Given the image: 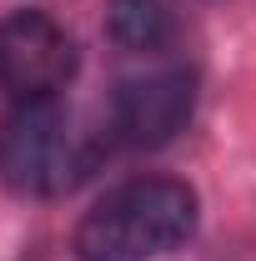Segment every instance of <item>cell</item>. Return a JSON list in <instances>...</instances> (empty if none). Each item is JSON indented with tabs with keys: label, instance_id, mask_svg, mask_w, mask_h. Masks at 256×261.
<instances>
[{
	"label": "cell",
	"instance_id": "obj_1",
	"mask_svg": "<svg viewBox=\"0 0 256 261\" xmlns=\"http://www.w3.org/2000/svg\"><path fill=\"white\" fill-rule=\"evenodd\" d=\"M201 221V201L176 176H136L106 191L75 221V261H161L186 246Z\"/></svg>",
	"mask_w": 256,
	"mask_h": 261
},
{
	"label": "cell",
	"instance_id": "obj_3",
	"mask_svg": "<svg viewBox=\"0 0 256 261\" xmlns=\"http://www.w3.org/2000/svg\"><path fill=\"white\" fill-rule=\"evenodd\" d=\"M75 40L45 10H10L0 15V96L15 106L56 100L75 81Z\"/></svg>",
	"mask_w": 256,
	"mask_h": 261
},
{
	"label": "cell",
	"instance_id": "obj_5",
	"mask_svg": "<svg viewBox=\"0 0 256 261\" xmlns=\"http://www.w3.org/2000/svg\"><path fill=\"white\" fill-rule=\"evenodd\" d=\"M106 31L131 56H156L161 45H171L176 20L161 0H111L106 5Z\"/></svg>",
	"mask_w": 256,
	"mask_h": 261
},
{
	"label": "cell",
	"instance_id": "obj_4",
	"mask_svg": "<svg viewBox=\"0 0 256 261\" xmlns=\"http://www.w3.org/2000/svg\"><path fill=\"white\" fill-rule=\"evenodd\" d=\"M196 111V75L181 65L126 75L111 96V141L136 146V151H156L166 141H176Z\"/></svg>",
	"mask_w": 256,
	"mask_h": 261
},
{
	"label": "cell",
	"instance_id": "obj_2",
	"mask_svg": "<svg viewBox=\"0 0 256 261\" xmlns=\"http://www.w3.org/2000/svg\"><path fill=\"white\" fill-rule=\"evenodd\" d=\"M111 130H91L61 100H25L0 121V186L31 201L70 196L91 181Z\"/></svg>",
	"mask_w": 256,
	"mask_h": 261
}]
</instances>
